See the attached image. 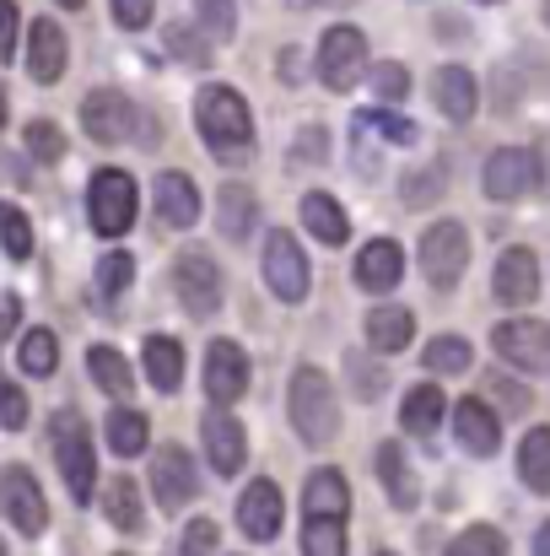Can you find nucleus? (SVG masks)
Here are the masks:
<instances>
[{"label":"nucleus","mask_w":550,"mask_h":556,"mask_svg":"<svg viewBox=\"0 0 550 556\" xmlns=\"http://www.w3.org/2000/svg\"><path fill=\"white\" fill-rule=\"evenodd\" d=\"M130 281H136V260L119 249V254H103L98 260V298H119V292H130Z\"/></svg>","instance_id":"4c0bfd02"},{"label":"nucleus","mask_w":550,"mask_h":556,"mask_svg":"<svg viewBox=\"0 0 550 556\" xmlns=\"http://www.w3.org/2000/svg\"><path fill=\"white\" fill-rule=\"evenodd\" d=\"M152 200H157V222L163 227H174V232H189L194 222H200V189L189 174H157V185H152Z\"/></svg>","instance_id":"aec40b11"},{"label":"nucleus","mask_w":550,"mask_h":556,"mask_svg":"<svg viewBox=\"0 0 550 556\" xmlns=\"http://www.w3.org/2000/svg\"><path fill=\"white\" fill-rule=\"evenodd\" d=\"M540 11H546V22H550V0H540Z\"/></svg>","instance_id":"bf43d9fd"},{"label":"nucleus","mask_w":550,"mask_h":556,"mask_svg":"<svg viewBox=\"0 0 550 556\" xmlns=\"http://www.w3.org/2000/svg\"><path fill=\"white\" fill-rule=\"evenodd\" d=\"M351 372H357L362 394H372V389H383V368H378V372H367V357H351Z\"/></svg>","instance_id":"864d4df0"},{"label":"nucleus","mask_w":550,"mask_h":556,"mask_svg":"<svg viewBox=\"0 0 550 556\" xmlns=\"http://www.w3.org/2000/svg\"><path fill=\"white\" fill-rule=\"evenodd\" d=\"M481 185L491 200H529L535 189L546 185V163H540V152L535 147H502V152H491L486 157V174H481Z\"/></svg>","instance_id":"0eeeda50"},{"label":"nucleus","mask_w":550,"mask_h":556,"mask_svg":"<svg viewBox=\"0 0 550 556\" xmlns=\"http://www.w3.org/2000/svg\"><path fill=\"white\" fill-rule=\"evenodd\" d=\"M491 292L508 308H529L540 298V260H535V249H524V243L502 249L497 254V270H491Z\"/></svg>","instance_id":"4468645a"},{"label":"nucleus","mask_w":550,"mask_h":556,"mask_svg":"<svg viewBox=\"0 0 550 556\" xmlns=\"http://www.w3.org/2000/svg\"><path fill=\"white\" fill-rule=\"evenodd\" d=\"M65 60H71V43H65V33H60V22H33V33H27V76L33 81H60L65 76Z\"/></svg>","instance_id":"4be33fe9"},{"label":"nucleus","mask_w":550,"mask_h":556,"mask_svg":"<svg viewBox=\"0 0 550 556\" xmlns=\"http://www.w3.org/2000/svg\"><path fill=\"white\" fill-rule=\"evenodd\" d=\"M303 556H346V530L324 519H303Z\"/></svg>","instance_id":"ea45409f"},{"label":"nucleus","mask_w":550,"mask_h":556,"mask_svg":"<svg viewBox=\"0 0 550 556\" xmlns=\"http://www.w3.org/2000/svg\"><path fill=\"white\" fill-rule=\"evenodd\" d=\"M303 76V60H297V49H281V81H297Z\"/></svg>","instance_id":"5fc2aeb1"},{"label":"nucleus","mask_w":550,"mask_h":556,"mask_svg":"<svg viewBox=\"0 0 550 556\" xmlns=\"http://www.w3.org/2000/svg\"><path fill=\"white\" fill-rule=\"evenodd\" d=\"M491 394H497V400H502V405H508L513 416H524V410L535 405V394H529V389H524L519 378H508V372H497V378H491Z\"/></svg>","instance_id":"de8ad7c7"},{"label":"nucleus","mask_w":550,"mask_h":556,"mask_svg":"<svg viewBox=\"0 0 550 556\" xmlns=\"http://www.w3.org/2000/svg\"><path fill=\"white\" fill-rule=\"evenodd\" d=\"M141 363H146V378H152V389H163V394H174L183 383V346L174 336H146V346H141Z\"/></svg>","instance_id":"c85d7f7f"},{"label":"nucleus","mask_w":550,"mask_h":556,"mask_svg":"<svg viewBox=\"0 0 550 556\" xmlns=\"http://www.w3.org/2000/svg\"><path fill=\"white\" fill-rule=\"evenodd\" d=\"M535 556H550V519L540 525V535H535Z\"/></svg>","instance_id":"6e6d98bb"},{"label":"nucleus","mask_w":550,"mask_h":556,"mask_svg":"<svg viewBox=\"0 0 550 556\" xmlns=\"http://www.w3.org/2000/svg\"><path fill=\"white\" fill-rule=\"evenodd\" d=\"M0 556H5V541H0Z\"/></svg>","instance_id":"680f3d73"},{"label":"nucleus","mask_w":550,"mask_h":556,"mask_svg":"<svg viewBox=\"0 0 550 556\" xmlns=\"http://www.w3.org/2000/svg\"><path fill=\"white\" fill-rule=\"evenodd\" d=\"M432 103H437L443 119L464 125V119H475V109H481V87H475V76H470L464 65H437V71H432Z\"/></svg>","instance_id":"a211bd4d"},{"label":"nucleus","mask_w":550,"mask_h":556,"mask_svg":"<svg viewBox=\"0 0 550 556\" xmlns=\"http://www.w3.org/2000/svg\"><path fill=\"white\" fill-rule=\"evenodd\" d=\"M0 125H5V87H0Z\"/></svg>","instance_id":"4d7b16f0"},{"label":"nucleus","mask_w":550,"mask_h":556,"mask_svg":"<svg viewBox=\"0 0 550 556\" xmlns=\"http://www.w3.org/2000/svg\"><path fill=\"white\" fill-rule=\"evenodd\" d=\"M194 125H200V136H205V147L216 157L254 152V114L238 98V87H227V81H205L194 92Z\"/></svg>","instance_id":"f257e3e1"},{"label":"nucleus","mask_w":550,"mask_h":556,"mask_svg":"<svg viewBox=\"0 0 550 556\" xmlns=\"http://www.w3.org/2000/svg\"><path fill=\"white\" fill-rule=\"evenodd\" d=\"M443 168L432 163V168H415V174H405V205H432V200H443Z\"/></svg>","instance_id":"79ce46f5"},{"label":"nucleus","mask_w":550,"mask_h":556,"mask_svg":"<svg viewBox=\"0 0 550 556\" xmlns=\"http://www.w3.org/2000/svg\"><path fill=\"white\" fill-rule=\"evenodd\" d=\"M432 372H443V378H453V372H464L475 363V352H470V341L464 336H437V341H426V357H421Z\"/></svg>","instance_id":"f704fd0d"},{"label":"nucleus","mask_w":550,"mask_h":556,"mask_svg":"<svg viewBox=\"0 0 550 556\" xmlns=\"http://www.w3.org/2000/svg\"><path fill=\"white\" fill-rule=\"evenodd\" d=\"M443 405H448V394H443L437 383H415V389H405V400H399V427L426 443V438L443 427Z\"/></svg>","instance_id":"a878e982"},{"label":"nucleus","mask_w":550,"mask_h":556,"mask_svg":"<svg viewBox=\"0 0 550 556\" xmlns=\"http://www.w3.org/2000/svg\"><path fill=\"white\" fill-rule=\"evenodd\" d=\"M136 211H141V194L136 179L125 168H98L92 185H87V216H92V232L103 238H125L136 227Z\"/></svg>","instance_id":"39448f33"},{"label":"nucleus","mask_w":550,"mask_h":556,"mask_svg":"<svg viewBox=\"0 0 550 556\" xmlns=\"http://www.w3.org/2000/svg\"><path fill=\"white\" fill-rule=\"evenodd\" d=\"M286 410H292V427H297V438H303L308 448L335 443V432H341V405H335V383H330L324 368L303 363V368L292 372V383H286Z\"/></svg>","instance_id":"f03ea898"},{"label":"nucleus","mask_w":550,"mask_h":556,"mask_svg":"<svg viewBox=\"0 0 550 556\" xmlns=\"http://www.w3.org/2000/svg\"><path fill=\"white\" fill-rule=\"evenodd\" d=\"M16 319H22V303H16L11 292H0V341L16 330Z\"/></svg>","instance_id":"603ef678"},{"label":"nucleus","mask_w":550,"mask_h":556,"mask_svg":"<svg viewBox=\"0 0 550 556\" xmlns=\"http://www.w3.org/2000/svg\"><path fill=\"white\" fill-rule=\"evenodd\" d=\"M103 514H108V525H114L119 535H141V530H146V508H141V486H136L130 476H119V481H108V486H103Z\"/></svg>","instance_id":"cd10ccee"},{"label":"nucleus","mask_w":550,"mask_h":556,"mask_svg":"<svg viewBox=\"0 0 550 556\" xmlns=\"http://www.w3.org/2000/svg\"><path fill=\"white\" fill-rule=\"evenodd\" d=\"M372 470H378V486L388 492L394 508H415V503H421V481H415V470H410V459H405V443H378Z\"/></svg>","instance_id":"b1692460"},{"label":"nucleus","mask_w":550,"mask_h":556,"mask_svg":"<svg viewBox=\"0 0 550 556\" xmlns=\"http://www.w3.org/2000/svg\"><path fill=\"white\" fill-rule=\"evenodd\" d=\"M351 514V486L341 470H314L303 481V519H324V525H346Z\"/></svg>","instance_id":"412c9836"},{"label":"nucleus","mask_w":550,"mask_h":556,"mask_svg":"<svg viewBox=\"0 0 550 556\" xmlns=\"http://www.w3.org/2000/svg\"><path fill=\"white\" fill-rule=\"evenodd\" d=\"M216 222H221V232H227L232 243L254 232V222H259V200L248 194V185H221V205H216Z\"/></svg>","instance_id":"7c9ffc66"},{"label":"nucleus","mask_w":550,"mask_h":556,"mask_svg":"<svg viewBox=\"0 0 550 556\" xmlns=\"http://www.w3.org/2000/svg\"><path fill=\"white\" fill-rule=\"evenodd\" d=\"M194 22H200V33L216 38V43H227V38L238 33V11H232V0H194Z\"/></svg>","instance_id":"58836bf2"},{"label":"nucleus","mask_w":550,"mask_h":556,"mask_svg":"<svg viewBox=\"0 0 550 556\" xmlns=\"http://www.w3.org/2000/svg\"><path fill=\"white\" fill-rule=\"evenodd\" d=\"M163 38H168V49L179 54L183 65H200V60H210V54H205V43H200V38H194L189 27H168Z\"/></svg>","instance_id":"3c124183"},{"label":"nucleus","mask_w":550,"mask_h":556,"mask_svg":"<svg viewBox=\"0 0 550 556\" xmlns=\"http://www.w3.org/2000/svg\"><path fill=\"white\" fill-rule=\"evenodd\" d=\"M265 287H270L281 303H303L308 287H314V265H308L303 243H297L286 227H276V232L265 238Z\"/></svg>","instance_id":"6e6552de"},{"label":"nucleus","mask_w":550,"mask_h":556,"mask_svg":"<svg viewBox=\"0 0 550 556\" xmlns=\"http://www.w3.org/2000/svg\"><path fill=\"white\" fill-rule=\"evenodd\" d=\"M216 541H221V530L210 525V519H194V525H183V556H210L216 552Z\"/></svg>","instance_id":"49530a36"},{"label":"nucleus","mask_w":550,"mask_h":556,"mask_svg":"<svg viewBox=\"0 0 550 556\" xmlns=\"http://www.w3.org/2000/svg\"><path fill=\"white\" fill-rule=\"evenodd\" d=\"M81 130L98 141V147H119V141H136V147H152V119L136 109V98H125L119 87H98L87 92L81 103Z\"/></svg>","instance_id":"20e7f679"},{"label":"nucleus","mask_w":550,"mask_h":556,"mask_svg":"<svg viewBox=\"0 0 550 556\" xmlns=\"http://www.w3.org/2000/svg\"><path fill=\"white\" fill-rule=\"evenodd\" d=\"M22 421H27V394H22L16 383H5V378H0V427H11V432H16Z\"/></svg>","instance_id":"09e8293b"},{"label":"nucleus","mask_w":550,"mask_h":556,"mask_svg":"<svg viewBox=\"0 0 550 556\" xmlns=\"http://www.w3.org/2000/svg\"><path fill=\"white\" fill-rule=\"evenodd\" d=\"M103 432H108V448H114V454H125V459L146 454V443H152V421H146L141 410H130V405H114Z\"/></svg>","instance_id":"c756f323"},{"label":"nucleus","mask_w":550,"mask_h":556,"mask_svg":"<svg viewBox=\"0 0 550 556\" xmlns=\"http://www.w3.org/2000/svg\"><path fill=\"white\" fill-rule=\"evenodd\" d=\"M0 508L11 519V530H22L27 541H38L49 530V503H43V486L27 465H5L0 470Z\"/></svg>","instance_id":"9b49d317"},{"label":"nucleus","mask_w":550,"mask_h":556,"mask_svg":"<svg viewBox=\"0 0 550 556\" xmlns=\"http://www.w3.org/2000/svg\"><path fill=\"white\" fill-rule=\"evenodd\" d=\"M108 11H114V22H119L125 33H141V27L152 22L157 0H108Z\"/></svg>","instance_id":"a18cd8bd"},{"label":"nucleus","mask_w":550,"mask_h":556,"mask_svg":"<svg viewBox=\"0 0 550 556\" xmlns=\"http://www.w3.org/2000/svg\"><path fill=\"white\" fill-rule=\"evenodd\" d=\"M491 352L519 372H550V325L540 319H508L491 330Z\"/></svg>","instance_id":"f8f14e48"},{"label":"nucleus","mask_w":550,"mask_h":556,"mask_svg":"<svg viewBox=\"0 0 550 556\" xmlns=\"http://www.w3.org/2000/svg\"><path fill=\"white\" fill-rule=\"evenodd\" d=\"M49 443H54V465H60L71 497H76V503H92V492H98V454H92V432H87L81 410H71V405L54 410Z\"/></svg>","instance_id":"7ed1b4c3"},{"label":"nucleus","mask_w":550,"mask_h":556,"mask_svg":"<svg viewBox=\"0 0 550 556\" xmlns=\"http://www.w3.org/2000/svg\"><path fill=\"white\" fill-rule=\"evenodd\" d=\"M16 363H22V372H33V378H49V372L60 368V341H54V330H27L22 346H16Z\"/></svg>","instance_id":"72a5a7b5"},{"label":"nucleus","mask_w":550,"mask_h":556,"mask_svg":"<svg viewBox=\"0 0 550 556\" xmlns=\"http://www.w3.org/2000/svg\"><path fill=\"white\" fill-rule=\"evenodd\" d=\"M243 389H248V357H243V346L238 341H210L205 346V394L216 405H232V400H243Z\"/></svg>","instance_id":"f3484780"},{"label":"nucleus","mask_w":550,"mask_h":556,"mask_svg":"<svg viewBox=\"0 0 550 556\" xmlns=\"http://www.w3.org/2000/svg\"><path fill=\"white\" fill-rule=\"evenodd\" d=\"M367 76H372V60H367L362 27H346V22L324 27V38H319V81L330 92H351V87H362Z\"/></svg>","instance_id":"423d86ee"},{"label":"nucleus","mask_w":550,"mask_h":556,"mask_svg":"<svg viewBox=\"0 0 550 556\" xmlns=\"http://www.w3.org/2000/svg\"><path fill=\"white\" fill-rule=\"evenodd\" d=\"M303 227H308L319 243H330V249H341V243L351 238V216H346V205H341L335 194H324V189L303 194Z\"/></svg>","instance_id":"393cba45"},{"label":"nucleus","mask_w":550,"mask_h":556,"mask_svg":"<svg viewBox=\"0 0 550 556\" xmlns=\"http://www.w3.org/2000/svg\"><path fill=\"white\" fill-rule=\"evenodd\" d=\"M357 125H362V130H378V136H388L394 147H410V141H415V125L399 119V114H378V109H372V114H362Z\"/></svg>","instance_id":"c03bdc74"},{"label":"nucleus","mask_w":550,"mask_h":556,"mask_svg":"<svg viewBox=\"0 0 550 556\" xmlns=\"http://www.w3.org/2000/svg\"><path fill=\"white\" fill-rule=\"evenodd\" d=\"M16 27H22V5L16 0H0V65L16 54Z\"/></svg>","instance_id":"8fccbe9b"},{"label":"nucleus","mask_w":550,"mask_h":556,"mask_svg":"<svg viewBox=\"0 0 550 556\" xmlns=\"http://www.w3.org/2000/svg\"><path fill=\"white\" fill-rule=\"evenodd\" d=\"M281 519H286V497L276 481H248V492L238 497V525L248 541H276L281 535Z\"/></svg>","instance_id":"dca6fc26"},{"label":"nucleus","mask_w":550,"mask_h":556,"mask_svg":"<svg viewBox=\"0 0 550 556\" xmlns=\"http://www.w3.org/2000/svg\"><path fill=\"white\" fill-rule=\"evenodd\" d=\"M399 276H405V249L394 238H372L362 254H357V287L372 292V298L378 292H394Z\"/></svg>","instance_id":"5701e85b"},{"label":"nucleus","mask_w":550,"mask_h":556,"mask_svg":"<svg viewBox=\"0 0 550 556\" xmlns=\"http://www.w3.org/2000/svg\"><path fill=\"white\" fill-rule=\"evenodd\" d=\"M519 481L529 492H550V427H535L524 443H519Z\"/></svg>","instance_id":"473e14b6"},{"label":"nucleus","mask_w":550,"mask_h":556,"mask_svg":"<svg viewBox=\"0 0 550 556\" xmlns=\"http://www.w3.org/2000/svg\"><path fill=\"white\" fill-rule=\"evenodd\" d=\"M378 556H394V552H378Z\"/></svg>","instance_id":"e2e57ef3"},{"label":"nucleus","mask_w":550,"mask_h":556,"mask_svg":"<svg viewBox=\"0 0 550 556\" xmlns=\"http://www.w3.org/2000/svg\"><path fill=\"white\" fill-rule=\"evenodd\" d=\"M372 92H378L383 103H399V98L410 92V71H405L399 60H383V65L372 71Z\"/></svg>","instance_id":"37998d69"},{"label":"nucleus","mask_w":550,"mask_h":556,"mask_svg":"<svg viewBox=\"0 0 550 556\" xmlns=\"http://www.w3.org/2000/svg\"><path fill=\"white\" fill-rule=\"evenodd\" d=\"M0 249L11 260H27L33 254V222H27L22 205H5V200H0Z\"/></svg>","instance_id":"c9c22d12"},{"label":"nucleus","mask_w":550,"mask_h":556,"mask_svg":"<svg viewBox=\"0 0 550 556\" xmlns=\"http://www.w3.org/2000/svg\"><path fill=\"white\" fill-rule=\"evenodd\" d=\"M367 341H372L378 352H405V346L415 341V314L399 308V303H378V308L367 314Z\"/></svg>","instance_id":"bb28decb"},{"label":"nucleus","mask_w":550,"mask_h":556,"mask_svg":"<svg viewBox=\"0 0 550 556\" xmlns=\"http://www.w3.org/2000/svg\"><path fill=\"white\" fill-rule=\"evenodd\" d=\"M22 141H27V152H33L38 163H60V157H65V136H60V125H49V119H33Z\"/></svg>","instance_id":"a19ab883"},{"label":"nucleus","mask_w":550,"mask_h":556,"mask_svg":"<svg viewBox=\"0 0 550 556\" xmlns=\"http://www.w3.org/2000/svg\"><path fill=\"white\" fill-rule=\"evenodd\" d=\"M481 5H497V0H481Z\"/></svg>","instance_id":"052dcab7"},{"label":"nucleus","mask_w":550,"mask_h":556,"mask_svg":"<svg viewBox=\"0 0 550 556\" xmlns=\"http://www.w3.org/2000/svg\"><path fill=\"white\" fill-rule=\"evenodd\" d=\"M54 5H65V11H76V5H81V0H54Z\"/></svg>","instance_id":"13d9d810"},{"label":"nucleus","mask_w":550,"mask_h":556,"mask_svg":"<svg viewBox=\"0 0 550 556\" xmlns=\"http://www.w3.org/2000/svg\"><path fill=\"white\" fill-rule=\"evenodd\" d=\"M200 481H194V459L179 443H163V454L152 459V497L163 503V514H179L194 503Z\"/></svg>","instance_id":"2eb2a0df"},{"label":"nucleus","mask_w":550,"mask_h":556,"mask_svg":"<svg viewBox=\"0 0 550 556\" xmlns=\"http://www.w3.org/2000/svg\"><path fill=\"white\" fill-rule=\"evenodd\" d=\"M453 438H459L464 454L491 459L497 443H502V421H497V410H491L486 400H459V410H453Z\"/></svg>","instance_id":"6ab92c4d"},{"label":"nucleus","mask_w":550,"mask_h":556,"mask_svg":"<svg viewBox=\"0 0 550 556\" xmlns=\"http://www.w3.org/2000/svg\"><path fill=\"white\" fill-rule=\"evenodd\" d=\"M464 265H470V232H464V222H437V227L421 232V276L437 292H448L464 276Z\"/></svg>","instance_id":"9d476101"},{"label":"nucleus","mask_w":550,"mask_h":556,"mask_svg":"<svg viewBox=\"0 0 550 556\" xmlns=\"http://www.w3.org/2000/svg\"><path fill=\"white\" fill-rule=\"evenodd\" d=\"M87 372H92V383H98L103 394H114V400H130V389H136V372H130V363H125L114 346H92V352H87Z\"/></svg>","instance_id":"2f4dec72"},{"label":"nucleus","mask_w":550,"mask_h":556,"mask_svg":"<svg viewBox=\"0 0 550 556\" xmlns=\"http://www.w3.org/2000/svg\"><path fill=\"white\" fill-rule=\"evenodd\" d=\"M448 556H508V541L491 525H470V530H459L448 541Z\"/></svg>","instance_id":"e433bc0d"},{"label":"nucleus","mask_w":550,"mask_h":556,"mask_svg":"<svg viewBox=\"0 0 550 556\" xmlns=\"http://www.w3.org/2000/svg\"><path fill=\"white\" fill-rule=\"evenodd\" d=\"M174 292H179V303L194 314V319L216 314V308H221V298H227L221 265H216L205 249H183L179 260H174Z\"/></svg>","instance_id":"1a4fd4ad"},{"label":"nucleus","mask_w":550,"mask_h":556,"mask_svg":"<svg viewBox=\"0 0 550 556\" xmlns=\"http://www.w3.org/2000/svg\"><path fill=\"white\" fill-rule=\"evenodd\" d=\"M200 438H205V459H210L216 476H238V470H243L248 432H243V421H238L227 405H210V410L200 416Z\"/></svg>","instance_id":"ddd939ff"}]
</instances>
